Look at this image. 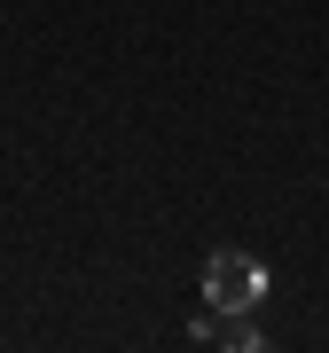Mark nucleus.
Instances as JSON below:
<instances>
[{"mask_svg": "<svg viewBox=\"0 0 329 353\" xmlns=\"http://www.w3.org/2000/svg\"><path fill=\"white\" fill-rule=\"evenodd\" d=\"M266 299V267L251 252H212L204 259V306L212 314H259Z\"/></svg>", "mask_w": 329, "mask_h": 353, "instance_id": "obj_1", "label": "nucleus"}, {"mask_svg": "<svg viewBox=\"0 0 329 353\" xmlns=\"http://www.w3.org/2000/svg\"><path fill=\"white\" fill-rule=\"evenodd\" d=\"M212 345H235V353H251V345H259V322H251V314H220V338H212Z\"/></svg>", "mask_w": 329, "mask_h": 353, "instance_id": "obj_2", "label": "nucleus"}]
</instances>
